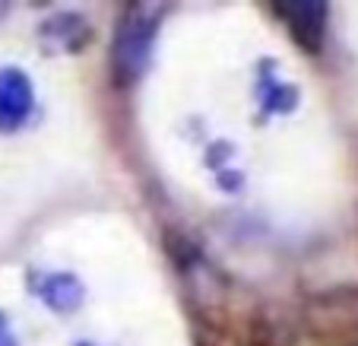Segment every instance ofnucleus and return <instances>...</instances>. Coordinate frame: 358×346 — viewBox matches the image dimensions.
Listing matches in <instances>:
<instances>
[{"mask_svg":"<svg viewBox=\"0 0 358 346\" xmlns=\"http://www.w3.org/2000/svg\"><path fill=\"white\" fill-rule=\"evenodd\" d=\"M149 45H152V20H140V10L124 20L121 32L115 41V64L117 74L124 76H136L140 67L149 57Z\"/></svg>","mask_w":358,"mask_h":346,"instance_id":"f257e3e1","label":"nucleus"},{"mask_svg":"<svg viewBox=\"0 0 358 346\" xmlns=\"http://www.w3.org/2000/svg\"><path fill=\"white\" fill-rule=\"evenodd\" d=\"M32 111V83L20 70L0 74V130H16Z\"/></svg>","mask_w":358,"mask_h":346,"instance_id":"f03ea898","label":"nucleus"},{"mask_svg":"<svg viewBox=\"0 0 358 346\" xmlns=\"http://www.w3.org/2000/svg\"><path fill=\"white\" fill-rule=\"evenodd\" d=\"M276 13L282 16L285 26L292 29V35L304 48L317 51L320 39H324V26H327V4H279Z\"/></svg>","mask_w":358,"mask_h":346,"instance_id":"7ed1b4c3","label":"nucleus"},{"mask_svg":"<svg viewBox=\"0 0 358 346\" xmlns=\"http://www.w3.org/2000/svg\"><path fill=\"white\" fill-rule=\"evenodd\" d=\"M41 296H45V302L51 308H73L76 302H80L83 289L76 286L73 277H67V273H57V277L48 279V286L41 289Z\"/></svg>","mask_w":358,"mask_h":346,"instance_id":"20e7f679","label":"nucleus"},{"mask_svg":"<svg viewBox=\"0 0 358 346\" xmlns=\"http://www.w3.org/2000/svg\"><path fill=\"white\" fill-rule=\"evenodd\" d=\"M0 327H3V318H0Z\"/></svg>","mask_w":358,"mask_h":346,"instance_id":"39448f33","label":"nucleus"}]
</instances>
